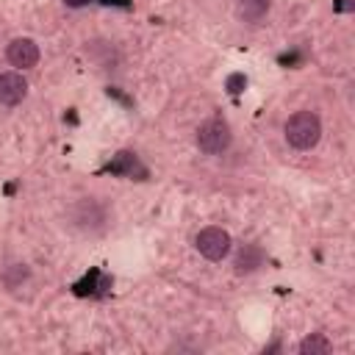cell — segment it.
Here are the masks:
<instances>
[{
    "instance_id": "7c38bea8",
    "label": "cell",
    "mask_w": 355,
    "mask_h": 355,
    "mask_svg": "<svg viewBox=\"0 0 355 355\" xmlns=\"http://www.w3.org/2000/svg\"><path fill=\"white\" fill-rule=\"evenodd\" d=\"M100 3H105V6H128L130 0H100Z\"/></svg>"
},
{
    "instance_id": "ba28073f",
    "label": "cell",
    "mask_w": 355,
    "mask_h": 355,
    "mask_svg": "<svg viewBox=\"0 0 355 355\" xmlns=\"http://www.w3.org/2000/svg\"><path fill=\"white\" fill-rule=\"evenodd\" d=\"M269 11V0H239V14L244 22H261Z\"/></svg>"
},
{
    "instance_id": "8992f818",
    "label": "cell",
    "mask_w": 355,
    "mask_h": 355,
    "mask_svg": "<svg viewBox=\"0 0 355 355\" xmlns=\"http://www.w3.org/2000/svg\"><path fill=\"white\" fill-rule=\"evenodd\" d=\"M105 172H111V175H125V178H144V175H147V169L141 166V161L136 158V153H128V150L116 153V155L105 164Z\"/></svg>"
},
{
    "instance_id": "8fae6325",
    "label": "cell",
    "mask_w": 355,
    "mask_h": 355,
    "mask_svg": "<svg viewBox=\"0 0 355 355\" xmlns=\"http://www.w3.org/2000/svg\"><path fill=\"white\" fill-rule=\"evenodd\" d=\"M64 3H67L69 8H83V6H86V3H92V0H64Z\"/></svg>"
},
{
    "instance_id": "5b68a950",
    "label": "cell",
    "mask_w": 355,
    "mask_h": 355,
    "mask_svg": "<svg viewBox=\"0 0 355 355\" xmlns=\"http://www.w3.org/2000/svg\"><path fill=\"white\" fill-rule=\"evenodd\" d=\"M28 94V80L19 72H3L0 75V103L3 105H17Z\"/></svg>"
},
{
    "instance_id": "9c48e42d",
    "label": "cell",
    "mask_w": 355,
    "mask_h": 355,
    "mask_svg": "<svg viewBox=\"0 0 355 355\" xmlns=\"http://www.w3.org/2000/svg\"><path fill=\"white\" fill-rule=\"evenodd\" d=\"M300 352H302V355H324V352H330V341H327L322 333H311V336L300 344Z\"/></svg>"
},
{
    "instance_id": "30bf717a",
    "label": "cell",
    "mask_w": 355,
    "mask_h": 355,
    "mask_svg": "<svg viewBox=\"0 0 355 355\" xmlns=\"http://www.w3.org/2000/svg\"><path fill=\"white\" fill-rule=\"evenodd\" d=\"M241 83H244V75H233V78H230V80H227V89H230V92H233V94H236V92H241V89H239V86H241Z\"/></svg>"
},
{
    "instance_id": "7a4b0ae2",
    "label": "cell",
    "mask_w": 355,
    "mask_h": 355,
    "mask_svg": "<svg viewBox=\"0 0 355 355\" xmlns=\"http://www.w3.org/2000/svg\"><path fill=\"white\" fill-rule=\"evenodd\" d=\"M230 139H233L230 136V125L225 119H219V116H214V119H208V122H202L197 128V147L202 153H208V155L225 153L230 147Z\"/></svg>"
},
{
    "instance_id": "277c9868",
    "label": "cell",
    "mask_w": 355,
    "mask_h": 355,
    "mask_svg": "<svg viewBox=\"0 0 355 355\" xmlns=\"http://www.w3.org/2000/svg\"><path fill=\"white\" fill-rule=\"evenodd\" d=\"M6 55H8V61L14 67L28 69V67H36V61H39V44L33 39H28V36H19V39H14L8 44Z\"/></svg>"
},
{
    "instance_id": "3957f363",
    "label": "cell",
    "mask_w": 355,
    "mask_h": 355,
    "mask_svg": "<svg viewBox=\"0 0 355 355\" xmlns=\"http://www.w3.org/2000/svg\"><path fill=\"white\" fill-rule=\"evenodd\" d=\"M230 244H233L230 241V233L222 230V227H202L197 233V239H194L197 252L202 258H208V261H222L230 252Z\"/></svg>"
},
{
    "instance_id": "6da1fadb",
    "label": "cell",
    "mask_w": 355,
    "mask_h": 355,
    "mask_svg": "<svg viewBox=\"0 0 355 355\" xmlns=\"http://www.w3.org/2000/svg\"><path fill=\"white\" fill-rule=\"evenodd\" d=\"M283 133H286V141L288 147L294 150H311L316 147L319 136H322V122L313 111H297L286 119L283 125Z\"/></svg>"
},
{
    "instance_id": "52a82bcc",
    "label": "cell",
    "mask_w": 355,
    "mask_h": 355,
    "mask_svg": "<svg viewBox=\"0 0 355 355\" xmlns=\"http://www.w3.org/2000/svg\"><path fill=\"white\" fill-rule=\"evenodd\" d=\"M263 263V252H261V247H255V244H244L241 250H239V255H236V272H252V269H258Z\"/></svg>"
}]
</instances>
